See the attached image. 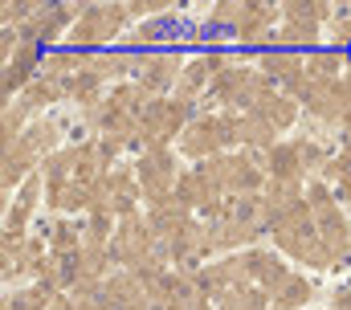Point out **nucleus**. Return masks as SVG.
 Returning a JSON list of instances; mask_svg holds the SVG:
<instances>
[{
    "mask_svg": "<svg viewBox=\"0 0 351 310\" xmlns=\"http://www.w3.org/2000/svg\"><path fill=\"white\" fill-rule=\"evenodd\" d=\"M306 204H311V213L319 217V213H331V208H339V196H335V188L327 184V180H306Z\"/></svg>",
    "mask_w": 351,
    "mask_h": 310,
    "instance_id": "9b49d317",
    "label": "nucleus"
},
{
    "mask_svg": "<svg viewBox=\"0 0 351 310\" xmlns=\"http://www.w3.org/2000/svg\"><path fill=\"white\" fill-rule=\"evenodd\" d=\"M135 176H139V188H143V204L168 200V196L176 192V180H180V167H176L172 147H156V152L139 155Z\"/></svg>",
    "mask_w": 351,
    "mask_h": 310,
    "instance_id": "f257e3e1",
    "label": "nucleus"
},
{
    "mask_svg": "<svg viewBox=\"0 0 351 310\" xmlns=\"http://www.w3.org/2000/svg\"><path fill=\"white\" fill-rule=\"evenodd\" d=\"M217 310H269V294H265L262 286L229 290L225 298H217Z\"/></svg>",
    "mask_w": 351,
    "mask_h": 310,
    "instance_id": "9d476101",
    "label": "nucleus"
},
{
    "mask_svg": "<svg viewBox=\"0 0 351 310\" xmlns=\"http://www.w3.org/2000/svg\"><path fill=\"white\" fill-rule=\"evenodd\" d=\"M265 176H269V180H306L294 139H282L274 152H265Z\"/></svg>",
    "mask_w": 351,
    "mask_h": 310,
    "instance_id": "423d86ee",
    "label": "nucleus"
},
{
    "mask_svg": "<svg viewBox=\"0 0 351 310\" xmlns=\"http://www.w3.org/2000/svg\"><path fill=\"white\" fill-rule=\"evenodd\" d=\"M298 110H302V106H298L286 90H274V94H265L262 102H258L254 110H245V115H258V119H265L274 131H290V127L298 123Z\"/></svg>",
    "mask_w": 351,
    "mask_h": 310,
    "instance_id": "39448f33",
    "label": "nucleus"
},
{
    "mask_svg": "<svg viewBox=\"0 0 351 310\" xmlns=\"http://www.w3.org/2000/svg\"><path fill=\"white\" fill-rule=\"evenodd\" d=\"M176 29H180V21H176V12H160V16H152V21H139V29H135V37H131V45H135V49H147V45H156V41H164L168 33L176 37Z\"/></svg>",
    "mask_w": 351,
    "mask_h": 310,
    "instance_id": "1a4fd4ad",
    "label": "nucleus"
},
{
    "mask_svg": "<svg viewBox=\"0 0 351 310\" xmlns=\"http://www.w3.org/2000/svg\"><path fill=\"white\" fill-rule=\"evenodd\" d=\"M62 98H66V82L41 74L33 86H29V90H25V94H21V98H16V102H21L29 115H41L45 106H53V102H62Z\"/></svg>",
    "mask_w": 351,
    "mask_h": 310,
    "instance_id": "0eeeda50",
    "label": "nucleus"
},
{
    "mask_svg": "<svg viewBox=\"0 0 351 310\" xmlns=\"http://www.w3.org/2000/svg\"><path fill=\"white\" fill-rule=\"evenodd\" d=\"M131 310H152V307H147V302H139V307H131Z\"/></svg>",
    "mask_w": 351,
    "mask_h": 310,
    "instance_id": "f8f14e48",
    "label": "nucleus"
},
{
    "mask_svg": "<svg viewBox=\"0 0 351 310\" xmlns=\"http://www.w3.org/2000/svg\"><path fill=\"white\" fill-rule=\"evenodd\" d=\"M311 294H315L311 278L306 274H290V282L274 294V310H306L311 307Z\"/></svg>",
    "mask_w": 351,
    "mask_h": 310,
    "instance_id": "6e6552de",
    "label": "nucleus"
},
{
    "mask_svg": "<svg viewBox=\"0 0 351 310\" xmlns=\"http://www.w3.org/2000/svg\"><path fill=\"white\" fill-rule=\"evenodd\" d=\"M245 253V265H250V278L262 286L265 294L274 298L286 282H290V265H286V257L282 253H274V249H262V245H254V249H241Z\"/></svg>",
    "mask_w": 351,
    "mask_h": 310,
    "instance_id": "20e7f679",
    "label": "nucleus"
},
{
    "mask_svg": "<svg viewBox=\"0 0 351 310\" xmlns=\"http://www.w3.org/2000/svg\"><path fill=\"white\" fill-rule=\"evenodd\" d=\"M180 74H184V58L176 49H152L143 70L135 74V82H143L156 98H168V90L180 86Z\"/></svg>",
    "mask_w": 351,
    "mask_h": 310,
    "instance_id": "7ed1b4c3",
    "label": "nucleus"
},
{
    "mask_svg": "<svg viewBox=\"0 0 351 310\" xmlns=\"http://www.w3.org/2000/svg\"><path fill=\"white\" fill-rule=\"evenodd\" d=\"M180 152L196 163L213 159V155H229V135H225V119L221 115H196L192 127L180 135Z\"/></svg>",
    "mask_w": 351,
    "mask_h": 310,
    "instance_id": "f03ea898",
    "label": "nucleus"
}]
</instances>
